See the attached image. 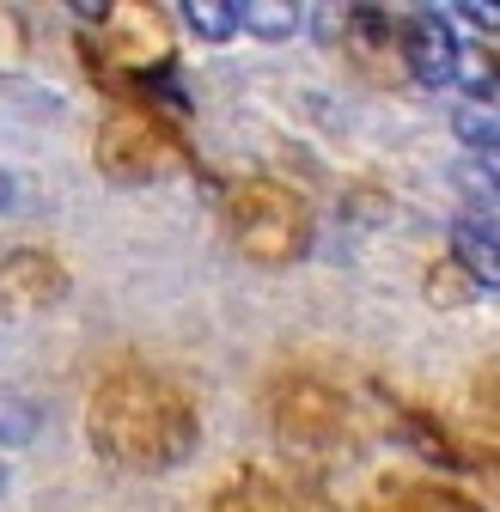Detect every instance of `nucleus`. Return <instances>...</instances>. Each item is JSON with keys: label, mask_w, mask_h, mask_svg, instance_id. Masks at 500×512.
Instances as JSON below:
<instances>
[{"label": "nucleus", "mask_w": 500, "mask_h": 512, "mask_svg": "<svg viewBox=\"0 0 500 512\" xmlns=\"http://www.w3.org/2000/svg\"><path fill=\"white\" fill-rule=\"evenodd\" d=\"M403 55H409V68H415V80L421 86H433V92H452V86H464V43H458V25L440 13V7H409V19H403Z\"/></svg>", "instance_id": "1"}, {"label": "nucleus", "mask_w": 500, "mask_h": 512, "mask_svg": "<svg viewBox=\"0 0 500 512\" xmlns=\"http://www.w3.org/2000/svg\"><path fill=\"white\" fill-rule=\"evenodd\" d=\"M452 250H458V263L476 275V287H500V269H494V214H470L452 226Z\"/></svg>", "instance_id": "2"}, {"label": "nucleus", "mask_w": 500, "mask_h": 512, "mask_svg": "<svg viewBox=\"0 0 500 512\" xmlns=\"http://www.w3.org/2000/svg\"><path fill=\"white\" fill-rule=\"evenodd\" d=\"M238 31L287 43V37L305 31V7H287V0H238Z\"/></svg>", "instance_id": "3"}, {"label": "nucleus", "mask_w": 500, "mask_h": 512, "mask_svg": "<svg viewBox=\"0 0 500 512\" xmlns=\"http://www.w3.org/2000/svg\"><path fill=\"white\" fill-rule=\"evenodd\" d=\"M177 19H183V31L202 37V43H232L238 37V0H183Z\"/></svg>", "instance_id": "4"}, {"label": "nucleus", "mask_w": 500, "mask_h": 512, "mask_svg": "<svg viewBox=\"0 0 500 512\" xmlns=\"http://www.w3.org/2000/svg\"><path fill=\"white\" fill-rule=\"evenodd\" d=\"M452 128H458V141L470 147V159H488L494 165V147H500V128H494V104H458L452 110Z\"/></svg>", "instance_id": "5"}, {"label": "nucleus", "mask_w": 500, "mask_h": 512, "mask_svg": "<svg viewBox=\"0 0 500 512\" xmlns=\"http://www.w3.org/2000/svg\"><path fill=\"white\" fill-rule=\"evenodd\" d=\"M452 13H464L476 31H494V7H452Z\"/></svg>", "instance_id": "6"}]
</instances>
